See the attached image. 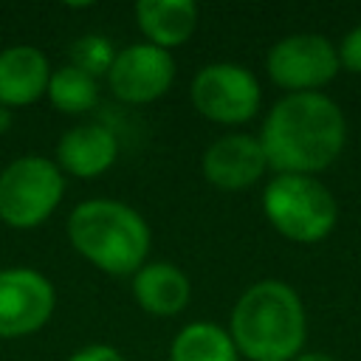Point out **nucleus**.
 I'll return each mask as SVG.
<instances>
[{
    "instance_id": "1",
    "label": "nucleus",
    "mask_w": 361,
    "mask_h": 361,
    "mask_svg": "<svg viewBox=\"0 0 361 361\" xmlns=\"http://www.w3.org/2000/svg\"><path fill=\"white\" fill-rule=\"evenodd\" d=\"M347 118L324 93H288L262 121L259 144L276 175H313L344 149Z\"/></svg>"
},
{
    "instance_id": "2",
    "label": "nucleus",
    "mask_w": 361,
    "mask_h": 361,
    "mask_svg": "<svg viewBox=\"0 0 361 361\" xmlns=\"http://www.w3.org/2000/svg\"><path fill=\"white\" fill-rule=\"evenodd\" d=\"M228 336L248 361H293L307 336L305 305L288 282H254L234 302Z\"/></svg>"
},
{
    "instance_id": "3",
    "label": "nucleus",
    "mask_w": 361,
    "mask_h": 361,
    "mask_svg": "<svg viewBox=\"0 0 361 361\" xmlns=\"http://www.w3.org/2000/svg\"><path fill=\"white\" fill-rule=\"evenodd\" d=\"M71 245L99 271L113 276L135 274L149 251V226L127 203L113 197L82 200L68 217Z\"/></svg>"
},
{
    "instance_id": "4",
    "label": "nucleus",
    "mask_w": 361,
    "mask_h": 361,
    "mask_svg": "<svg viewBox=\"0 0 361 361\" xmlns=\"http://www.w3.org/2000/svg\"><path fill=\"white\" fill-rule=\"evenodd\" d=\"M262 212L290 243H319L338 220L333 192L313 175H274L262 189Z\"/></svg>"
},
{
    "instance_id": "5",
    "label": "nucleus",
    "mask_w": 361,
    "mask_h": 361,
    "mask_svg": "<svg viewBox=\"0 0 361 361\" xmlns=\"http://www.w3.org/2000/svg\"><path fill=\"white\" fill-rule=\"evenodd\" d=\"M65 195V178L56 161L23 155L0 172V220L11 228H37Z\"/></svg>"
},
{
    "instance_id": "6",
    "label": "nucleus",
    "mask_w": 361,
    "mask_h": 361,
    "mask_svg": "<svg viewBox=\"0 0 361 361\" xmlns=\"http://www.w3.org/2000/svg\"><path fill=\"white\" fill-rule=\"evenodd\" d=\"M195 110L217 124H243L257 116L262 90L257 76L237 62L203 65L189 87Z\"/></svg>"
},
{
    "instance_id": "7",
    "label": "nucleus",
    "mask_w": 361,
    "mask_h": 361,
    "mask_svg": "<svg viewBox=\"0 0 361 361\" xmlns=\"http://www.w3.org/2000/svg\"><path fill=\"white\" fill-rule=\"evenodd\" d=\"M268 76L288 93H319L341 71L336 45L322 34H290L271 45Z\"/></svg>"
},
{
    "instance_id": "8",
    "label": "nucleus",
    "mask_w": 361,
    "mask_h": 361,
    "mask_svg": "<svg viewBox=\"0 0 361 361\" xmlns=\"http://www.w3.org/2000/svg\"><path fill=\"white\" fill-rule=\"evenodd\" d=\"M56 305L54 285L34 268L0 271V338L31 336L51 319Z\"/></svg>"
},
{
    "instance_id": "9",
    "label": "nucleus",
    "mask_w": 361,
    "mask_h": 361,
    "mask_svg": "<svg viewBox=\"0 0 361 361\" xmlns=\"http://www.w3.org/2000/svg\"><path fill=\"white\" fill-rule=\"evenodd\" d=\"M175 79V59L169 51L149 42H135L116 51L107 82L116 99L127 104H149L161 99Z\"/></svg>"
},
{
    "instance_id": "10",
    "label": "nucleus",
    "mask_w": 361,
    "mask_h": 361,
    "mask_svg": "<svg viewBox=\"0 0 361 361\" xmlns=\"http://www.w3.org/2000/svg\"><path fill=\"white\" fill-rule=\"evenodd\" d=\"M200 166L212 186L223 192H240L254 186L265 175L268 158L259 138L245 133H231L209 144Z\"/></svg>"
},
{
    "instance_id": "11",
    "label": "nucleus",
    "mask_w": 361,
    "mask_h": 361,
    "mask_svg": "<svg viewBox=\"0 0 361 361\" xmlns=\"http://www.w3.org/2000/svg\"><path fill=\"white\" fill-rule=\"evenodd\" d=\"M118 141L104 124H76L56 144V166L73 178H96L116 164Z\"/></svg>"
},
{
    "instance_id": "12",
    "label": "nucleus",
    "mask_w": 361,
    "mask_h": 361,
    "mask_svg": "<svg viewBox=\"0 0 361 361\" xmlns=\"http://www.w3.org/2000/svg\"><path fill=\"white\" fill-rule=\"evenodd\" d=\"M51 62L37 45H8L0 51V107H23L48 93Z\"/></svg>"
},
{
    "instance_id": "13",
    "label": "nucleus",
    "mask_w": 361,
    "mask_h": 361,
    "mask_svg": "<svg viewBox=\"0 0 361 361\" xmlns=\"http://www.w3.org/2000/svg\"><path fill=\"white\" fill-rule=\"evenodd\" d=\"M133 296L152 316H175L189 305L192 285L172 262H144L133 274Z\"/></svg>"
},
{
    "instance_id": "14",
    "label": "nucleus",
    "mask_w": 361,
    "mask_h": 361,
    "mask_svg": "<svg viewBox=\"0 0 361 361\" xmlns=\"http://www.w3.org/2000/svg\"><path fill=\"white\" fill-rule=\"evenodd\" d=\"M135 20L149 45L169 51L195 34L197 6L192 0H138Z\"/></svg>"
},
{
    "instance_id": "15",
    "label": "nucleus",
    "mask_w": 361,
    "mask_h": 361,
    "mask_svg": "<svg viewBox=\"0 0 361 361\" xmlns=\"http://www.w3.org/2000/svg\"><path fill=\"white\" fill-rule=\"evenodd\" d=\"M237 347L214 322H192L186 324L169 347V361H237Z\"/></svg>"
},
{
    "instance_id": "16",
    "label": "nucleus",
    "mask_w": 361,
    "mask_h": 361,
    "mask_svg": "<svg viewBox=\"0 0 361 361\" xmlns=\"http://www.w3.org/2000/svg\"><path fill=\"white\" fill-rule=\"evenodd\" d=\"M45 96L62 113H73V116L76 113H87L99 102V79L82 73L73 65H62V68L51 71Z\"/></svg>"
},
{
    "instance_id": "17",
    "label": "nucleus",
    "mask_w": 361,
    "mask_h": 361,
    "mask_svg": "<svg viewBox=\"0 0 361 361\" xmlns=\"http://www.w3.org/2000/svg\"><path fill=\"white\" fill-rule=\"evenodd\" d=\"M113 59H116V48H113V42L107 37H102V34H82L71 45V62L68 65H73L82 73L99 79V76H107Z\"/></svg>"
},
{
    "instance_id": "18",
    "label": "nucleus",
    "mask_w": 361,
    "mask_h": 361,
    "mask_svg": "<svg viewBox=\"0 0 361 361\" xmlns=\"http://www.w3.org/2000/svg\"><path fill=\"white\" fill-rule=\"evenodd\" d=\"M338 51V65L341 71H350V73H361V25L350 28L344 34V39L336 45Z\"/></svg>"
},
{
    "instance_id": "19",
    "label": "nucleus",
    "mask_w": 361,
    "mask_h": 361,
    "mask_svg": "<svg viewBox=\"0 0 361 361\" xmlns=\"http://www.w3.org/2000/svg\"><path fill=\"white\" fill-rule=\"evenodd\" d=\"M68 361H127V358L110 344H90V347L76 350Z\"/></svg>"
},
{
    "instance_id": "20",
    "label": "nucleus",
    "mask_w": 361,
    "mask_h": 361,
    "mask_svg": "<svg viewBox=\"0 0 361 361\" xmlns=\"http://www.w3.org/2000/svg\"><path fill=\"white\" fill-rule=\"evenodd\" d=\"M293 361H336V358L327 353H299Z\"/></svg>"
}]
</instances>
